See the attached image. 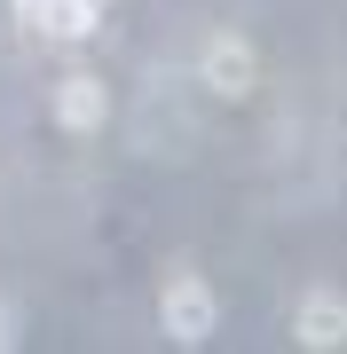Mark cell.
Wrapping results in <instances>:
<instances>
[{
	"label": "cell",
	"mask_w": 347,
	"mask_h": 354,
	"mask_svg": "<svg viewBox=\"0 0 347 354\" xmlns=\"http://www.w3.org/2000/svg\"><path fill=\"white\" fill-rule=\"evenodd\" d=\"M8 339H16V330H8V315H0V346H8Z\"/></svg>",
	"instance_id": "7"
},
{
	"label": "cell",
	"mask_w": 347,
	"mask_h": 354,
	"mask_svg": "<svg viewBox=\"0 0 347 354\" xmlns=\"http://www.w3.org/2000/svg\"><path fill=\"white\" fill-rule=\"evenodd\" d=\"M16 16H24V32H48V16H55V0H8Z\"/></svg>",
	"instance_id": "6"
},
{
	"label": "cell",
	"mask_w": 347,
	"mask_h": 354,
	"mask_svg": "<svg viewBox=\"0 0 347 354\" xmlns=\"http://www.w3.org/2000/svg\"><path fill=\"white\" fill-rule=\"evenodd\" d=\"M95 24H103V0H55V16H48V32H39V39L79 48V39H95Z\"/></svg>",
	"instance_id": "5"
},
{
	"label": "cell",
	"mask_w": 347,
	"mask_h": 354,
	"mask_svg": "<svg viewBox=\"0 0 347 354\" xmlns=\"http://www.w3.org/2000/svg\"><path fill=\"white\" fill-rule=\"evenodd\" d=\"M292 346H300V354H339V346H347V291H339V283L300 291V307H292Z\"/></svg>",
	"instance_id": "3"
},
{
	"label": "cell",
	"mask_w": 347,
	"mask_h": 354,
	"mask_svg": "<svg viewBox=\"0 0 347 354\" xmlns=\"http://www.w3.org/2000/svg\"><path fill=\"white\" fill-rule=\"evenodd\" d=\"M213 323H221L213 283L197 276V268H174L166 291H158V330H166V346H206V339H213Z\"/></svg>",
	"instance_id": "1"
},
{
	"label": "cell",
	"mask_w": 347,
	"mask_h": 354,
	"mask_svg": "<svg viewBox=\"0 0 347 354\" xmlns=\"http://www.w3.org/2000/svg\"><path fill=\"white\" fill-rule=\"evenodd\" d=\"M197 79H206V95H221V102L253 95V87H260V55H253V39H244V32H213L206 55H197Z\"/></svg>",
	"instance_id": "2"
},
{
	"label": "cell",
	"mask_w": 347,
	"mask_h": 354,
	"mask_svg": "<svg viewBox=\"0 0 347 354\" xmlns=\"http://www.w3.org/2000/svg\"><path fill=\"white\" fill-rule=\"evenodd\" d=\"M48 111H55V127H64V134H95V127L111 118V87H103L95 71H71L64 87H55Z\"/></svg>",
	"instance_id": "4"
}]
</instances>
